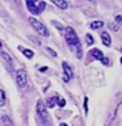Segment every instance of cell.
<instances>
[{
	"instance_id": "cell-1",
	"label": "cell",
	"mask_w": 122,
	"mask_h": 126,
	"mask_svg": "<svg viewBox=\"0 0 122 126\" xmlns=\"http://www.w3.org/2000/svg\"><path fill=\"white\" fill-rule=\"evenodd\" d=\"M66 41H67V45L72 51L76 53V57L80 59L83 57V51H81V45H80V41L77 38V34L71 26L66 28Z\"/></svg>"
},
{
	"instance_id": "cell-2",
	"label": "cell",
	"mask_w": 122,
	"mask_h": 126,
	"mask_svg": "<svg viewBox=\"0 0 122 126\" xmlns=\"http://www.w3.org/2000/svg\"><path fill=\"white\" fill-rule=\"evenodd\" d=\"M37 113H38V116H39V118H41L43 125L45 126H51V120H50L49 113H47V110H46V105L43 104L42 100L37 101Z\"/></svg>"
},
{
	"instance_id": "cell-3",
	"label": "cell",
	"mask_w": 122,
	"mask_h": 126,
	"mask_svg": "<svg viewBox=\"0 0 122 126\" xmlns=\"http://www.w3.org/2000/svg\"><path fill=\"white\" fill-rule=\"evenodd\" d=\"M29 22H30V25L35 29V32H38L41 35H43V37H49V35H50L49 30L46 29V26L43 25L39 20L35 18V17H29Z\"/></svg>"
},
{
	"instance_id": "cell-4",
	"label": "cell",
	"mask_w": 122,
	"mask_h": 126,
	"mask_svg": "<svg viewBox=\"0 0 122 126\" xmlns=\"http://www.w3.org/2000/svg\"><path fill=\"white\" fill-rule=\"evenodd\" d=\"M15 79H16V83H17L18 88H25L28 85V75H26V71L24 68H18L16 71Z\"/></svg>"
},
{
	"instance_id": "cell-5",
	"label": "cell",
	"mask_w": 122,
	"mask_h": 126,
	"mask_svg": "<svg viewBox=\"0 0 122 126\" xmlns=\"http://www.w3.org/2000/svg\"><path fill=\"white\" fill-rule=\"evenodd\" d=\"M0 55H1V58L4 59V63H7V68L9 71H12V70H13V67H12V66H13V59H12V57L7 53V51H4V50L0 53Z\"/></svg>"
},
{
	"instance_id": "cell-6",
	"label": "cell",
	"mask_w": 122,
	"mask_h": 126,
	"mask_svg": "<svg viewBox=\"0 0 122 126\" xmlns=\"http://www.w3.org/2000/svg\"><path fill=\"white\" fill-rule=\"evenodd\" d=\"M58 101H59V96H58V94H54V96L49 97V98H47V101H46V108H54V106L58 104Z\"/></svg>"
},
{
	"instance_id": "cell-7",
	"label": "cell",
	"mask_w": 122,
	"mask_h": 126,
	"mask_svg": "<svg viewBox=\"0 0 122 126\" xmlns=\"http://www.w3.org/2000/svg\"><path fill=\"white\" fill-rule=\"evenodd\" d=\"M26 7H28V9H29V12H31L33 15H39L37 4H35L34 1H31V0H26Z\"/></svg>"
},
{
	"instance_id": "cell-8",
	"label": "cell",
	"mask_w": 122,
	"mask_h": 126,
	"mask_svg": "<svg viewBox=\"0 0 122 126\" xmlns=\"http://www.w3.org/2000/svg\"><path fill=\"white\" fill-rule=\"evenodd\" d=\"M62 67H63V71H64V76H67L68 79L72 78L74 72H72V68L68 66V63H67V62H62Z\"/></svg>"
},
{
	"instance_id": "cell-9",
	"label": "cell",
	"mask_w": 122,
	"mask_h": 126,
	"mask_svg": "<svg viewBox=\"0 0 122 126\" xmlns=\"http://www.w3.org/2000/svg\"><path fill=\"white\" fill-rule=\"evenodd\" d=\"M101 41H102V43H104L105 46L112 45V38H110L108 32H101Z\"/></svg>"
},
{
	"instance_id": "cell-10",
	"label": "cell",
	"mask_w": 122,
	"mask_h": 126,
	"mask_svg": "<svg viewBox=\"0 0 122 126\" xmlns=\"http://www.w3.org/2000/svg\"><path fill=\"white\" fill-rule=\"evenodd\" d=\"M89 53L93 57V59H98V61H101V59L104 58V53H102L100 49H93V50H91Z\"/></svg>"
},
{
	"instance_id": "cell-11",
	"label": "cell",
	"mask_w": 122,
	"mask_h": 126,
	"mask_svg": "<svg viewBox=\"0 0 122 126\" xmlns=\"http://www.w3.org/2000/svg\"><path fill=\"white\" fill-rule=\"evenodd\" d=\"M53 3L57 7L61 8V9H67V8H68V4H67V1H64V0H53Z\"/></svg>"
},
{
	"instance_id": "cell-12",
	"label": "cell",
	"mask_w": 122,
	"mask_h": 126,
	"mask_svg": "<svg viewBox=\"0 0 122 126\" xmlns=\"http://www.w3.org/2000/svg\"><path fill=\"white\" fill-rule=\"evenodd\" d=\"M102 26H104V21H100V20H96V21H92L89 24L91 29H100Z\"/></svg>"
},
{
	"instance_id": "cell-13",
	"label": "cell",
	"mask_w": 122,
	"mask_h": 126,
	"mask_svg": "<svg viewBox=\"0 0 122 126\" xmlns=\"http://www.w3.org/2000/svg\"><path fill=\"white\" fill-rule=\"evenodd\" d=\"M1 121H3L4 126H13V122H12L9 116H7V114H3L1 116Z\"/></svg>"
},
{
	"instance_id": "cell-14",
	"label": "cell",
	"mask_w": 122,
	"mask_h": 126,
	"mask_svg": "<svg viewBox=\"0 0 122 126\" xmlns=\"http://www.w3.org/2000/svg\"><path fill=\"white\" fill-rule=\"evenodd\" d=\"M18 49H20V50H22V53H24V55H25L26 58L31 59V58L34 57V53H33V51H31L30 49H22L21 46H18Z\"/></svg>"
},
{
	"instance_id": "cell-15",
	"label": "cell",
	"mask_w": 122,
	"mask_h": 126,
	"mask_svg": "<svg viewBox=\"0 0 122 126\" xmlns=\"http://www.w3.org/2000/svg\"><path fill=\"white\" fill-rule=\"evenodd\" d=\"M5 105V93L3 89H0V106Z\"/></svg>"
},
{
	"instance_id": "cell-16",
	"label": "cell",
	"mask_w": 122,
	"mask_h": 126,
	"mask_svg": "<svg viewBox=\"0 0 122 126\" xmlns=\"http://www.w3.org/2000/svg\"><path fill=\"white\" fill-rule=\"evenodd\" d=\"M85 42H87V45H93L94 43V39H93V37L91 34H85Z\"/></svg>"
},
{
	"instance_id": "cell-17",
	"label": "cell",
	"mask_w": 122,
	"mask_h": 126,
	"mask_svg": "<svg viewBox=\"0 0 122 126\" xmlns=\"http://www.w3.org/2000/svg\"><path fill=\"white\" fill-rule=\"evenodd\" d=\"M109 29L112 32H118V30H120V28H118V25L116 22H110L109 24Z\"/></svg>"
},
{
	"instance_id": "cell-18",
	"label": "cell",
	"mask_w": 122,
	"mask_h": 126,
	"mask_svg": "<svg viewBox=\"0 0 122 126\" xmlns=\"http://www.w3.org/2000/svg\"><path fill=\"white\" fill-rule=\"evenodd\" d=\"M45 7H46V3L45 1H39L38 4H37V8H38V12L41 13V12L45 9Z\"/></svg>"
},
{
	"instance_id": "cell-19",
	"label": "cell",
	"mask_w": 122,
	"mask_h": 126,
	"mask_svg": "<svg viewBox=\"0 0 122 126\" xmlns=\"http://www.w3.org/2000/svg\"><path fill=\"white\" fill-rule=\"evenodd\" d=\"M46 51H47V53H49V54L51 55V57H54V58L58 55V54H57V53H55V51L53 50V49H51V47H46Z\"/></svg>"
},
{
	"instance_id": "cell-20",
	"label": "cell",
	"mask_w": 122,
	"mask_h": 126,
	"mask_svg": "<svg viewBox=\"0 0 122 126\" xmlns=\"http://www.w3.org/2000/svg\"><path fill=\"white\" fill-rule=\"evenodd\" d=\"M29 38H30L31 41H33V43H35L37 46H39V45H41V41H39L38 38H34V37H29Z\"/></svg>"
},
{
	"instance_id": "cell-21",
	"label": "cell",
	"mask_w": 122,
	"mask_h": 126,
	"mask_svg": "<svg viewBox=\"0 0 122 126\" xmlns=\"http://www.w3.org/2000/svg\"><path fill=\"white\" fill-rule=\"evenodd\" d=\"M58 105L61 106V108H63V106L66 105V100H64V98H59V101H58Z\"/></svg>"
},
{
	"instance_id": "cell-22",
	"label": "cell",
	"mask_w": 122,
	"mask_h": 126,
	"mask_svg": "<svg viewBox=\"0 0 122 126\" xmlns=\"http://www.w3.org/2000/svg\"><path fill=\"white\" fill-rule=\"evenodd\" d=\"M84 110H85V113H88V97L84 98Z\"/></svg>"
},
{
	"instance_id": "cell-23",
	"label": "cell",
	"mask_w": 122,
	"mask_h": 126,
	"mask_svg": "<svg viewBox=\"0 0 122 126\" xmlns=\"http://www.w3.org/2000/svg\"><path fill=\"white\" fill-rule=\"evenodd\" d=\"M53 25H54V26H57L58 29H61V30H64V28H63V26L61 25V24H58L57 21H53Z\"/></svg>"
},
{
	"instance_id": "cell-24",
	"label": "cell",
	"mask_w": 122,
	"mask_h": 126,
	"mask_svg": "<svg viewBox=\"0 0 122 126\" xmlns=\"http://www.w3.org/2000/svg\"><path fill=\"white\" fill-rule=\"evenodd\" d=\"M116 22L117 24H120V25H122V16H116Z\"/></svg>"
},
{
	"instance_id": "cell-25",
	"label": "cell",
	"mask_w": 122,
	"mask_h": 126,
	"mask_svg": "<svg viewBox=\"0 0 122 126\" xmlns=\"http://www.w3.org/2000/svg\"><path fill=\"white\" fill-rule=\"evenodd\" d=\"M101 63H102V64H105V66H109V59L104 57V58L101 59Z\"/></svg>"
},
{
	"instance_id": "cell-26",
	"label": "cell",
	"mask_w": 122,
	"mask_h": 126,
	"mask_svg": "<svg viewBox=\"0 0 122 126\" xmlns=\"http://www.w3.org/2000/svg\"><path fill=\"white\" fill-rule=\"evenodd\" d=\"M39 71H41V72H45V71H47V67L43 66V67H41V68H39Z\"/></svg>"
},
{
	"instance_id": "cell-27",
	"label": "cell",
	"mask_w": 122,
	"mask_h": 126,
	"mask_svg": "<svg viewBox=\"0 0 122 126\" xmlns=\"http://www.w3.org/2000/svg\"><path fill=\"white\" fill-rule=\"evenodd\" d=\"M59 126H68V125H67V124H61Z\"/></svg>"
},
{
	"instance_id": "cell-28",
	"label": "cell",
	"mask_w": 122,
	"mask_h": 126,
	"mask_svg": "<svg viewBox=\"0 0 122 126\" xmlns=\"http://www.w3.org/2000/svg\"><path fill=\"white\" fill-rule=\"evenodd\" d=\"M0 47H1V42H0Z\"/></svg>"
},
{
	"instance_id": "cell-29",
	"label": "cell",
	"mask_w": 122,
	"mask_h": 126,
	"mask_svg": "<svg viewBox=\"0 0 122 126\" xmlns=\"http://www.w3.org/2000/svg\"><path fill=\"white\" fill-rule=\"evenodd\" d=\"M121 63H122V58H121Z\"/></svg>"
}]
</instances>
